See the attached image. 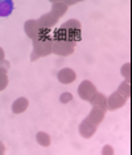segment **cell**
<instances>
[{"label":"cell","instance_id":"cell-21","mask_svg":"<svg viewBox=\"0 0 132 155\" xmlns=\"http://www.w3.org/2000/svg\"><path fill=\"white\" fill-rule=\"evenodd\" d=\"M4 57H5V54H4V51H3V48L0 47V61H3V60H4Z\"/></svg>","mask_w":132,"mask_h":155},{"label":"cell","instance_id":"cell-4","mask_svg":"<svg viewBox=\"0 0 132 155\" xmlns=\"http://www.w3.org/2000/svg\"><path fill=\"white\" fill-rule=\"evenodd\" d=\"M75 41L65 40V38H54L53 37V47L52 52L60 56H69L74 52Z\"/></svg>","mask_w":132,"mask_h":155},{"label":"cell","instance_id":"cell-14","mask_svg":"<svg viewBox=\"0 0 132 155\" xmlns=\"http://www.w3.org/2000/svg\"><path fill=\"white\" fill-rule=\"evenodd\" d=\"M90 104H91L93 106H100L103 109H107V98L103 96L102 93H98V91H96V93L91 97V100H90Z\"/></svg>","mask_w":132,"mask_h":155},{"label":"cell","instance_id":"cell-20","mask_svg":"<svg viewBox=\"0 0 132 155\" xmlns=\"http://www.w3.org/2000/svg\"><path fill=\"white\" fill-rule=\"evenodd\" d=\"M102 153H103V154H112V153H114V150L111 149L110 146H105V149H103Z\"/></svg>","mask_w":132,"mask_h":155},{"label":"cell","instance_id":"cell-11","mask_svg":"<svg viewBox=\"0 0 132 155\" xmlns=\"http://www.w3.org/2000/svg\"><path fill=\"white\" fill-rule=\"evenodd\" d=\"M105 113H106V109H103L100 106H93V110L90 111L87 119H90L95 125H99L103 121V118H105Z\"/></svg>","mask_w":132,"mask_h":155},{"label":"cell","instance_id":"cell-2","mask_svg":"<svg viewBox=\"0 0 132 155\" xmlns=\"http://www.w3.org/2000/svg\"><path fill=\"white\" fill-rule=\"evenodd\" d=\"M54 38H65L70 41L81 40V24L77 20H69L62 24L60 29L55 32Z\"/></svg>","mask_w":132,"mask_h":155},{"label":"cell","instance_id":"cell-9","mask_svg":"<svg viewBox=\"0 0 132 155\" xmlns=\"http://www.w3.org/2000/svg\"><path fill=\"white\" fill-rule=\"evenodd\" d=\"M58 81H60L61 84H65V85H68V84H71L73 81L77 78V74H75V72L70 68H64L61 69L60 72H58Z\"/></svg>","mask_w":132,"mask_h":155},{"label":"cell","instance_id":"cell-5","mask_svg":"<svg viewBox=\"0 0 132 155\" xmlns=\"http://www.w3.org/2000/svg\"><path fill=\"white\" fill-rule=\"evenodd\" d=\"M24 29H25V33L29 38H36L39 37L40 35L50 32L49 28H45L42 24H41L39 20H28V21L24 24Z\"/></svg>","mask_w":132,"mask_h":155},{"label":"cell","instance_id":"cell-6","mask_svg":"<svg viewBox=\"0 0 132 155\" xmlns=\"http://www.w3.org/2000/svg\"><path fill=\"white\" fill-rule=\"evenodd\" d=\"M96 93V87L93 85V82H90V81H82L81 85L78 86V94L79 97L82 98V100L85 101H90L91 100V97L94 94Z\"/></svg>","mask_w":132,"mask_h":155},{"label":"cell","instance_id":"cell-17","mask_svg":"<svg viewBox=\"0 0 132 155\" xmlns=\"http://www.w3.org/2000/svg\"><path fill=\"white\" fill-rule=\"evenodd\" d=\"M121 74L127 81H131V62H127L121 66Z\"/></svg>","mask_w":132,"mask_h":155},{"label":"cell","instance_id":"cell-13","mask_svg":"<svg viewBox=\"0 0 132 155\" xmlns=\"http://www.w3.org/2000/svg\"><path fill=\"white\" fill-rule=\"evenodd\" d=\"M13 12V0H0V17H7Z\"/></svg>","mask_w":132,"mask_h":155},{"label":"cell","instance_id":"cell-19","mask_svg":"<svg viewBox=\"0 0 132 155\" xmlns=\"http://www.w3.org/2000/svg\"><path fill=\"white\" fill-rule=\"evenodd\" d=\"M79 2H83V0H61V3H64L66 5H73V4H77Z\"/></svg>","mask_w":132,"mask_h":155},{"label":"cell","instance_id":"cell-12","mask_svg":"<svg viewBox=\"0 0 132 155\" xmlns=\"http://www.w3.org/2000/svg\"><path fill=\"white\" fill-rule=\"evenodd\" d=\"M28 105H29V102H28L27 98L20 97L12 104V111L15 114H21L23 111H25L28 109Z\"/></svg>","mask_w":132,"mask_h":155},{"label":"cell","instance_id":"cell-15","mask_svg":"<svg viewBox=\"0 0 132 155\" xmlns=\"http://www.w3.org/2000/svg\"><path fill=\"white\" fill-rule=\"evenodd\" d=\"M118 91L123 96L126 100H128V98L131 97V85H130V81H124V82H121L119 87H118Z\"/></svg>","mask_w":132,"mask_h":155},{"label":"cell","instance_id":"cell-16","mask_svg":"<svg viewBox=\"0 0 132 155\" xmlns=\"http://www.w3.org/2000/svg\"><path fill=\"white\" fill-rule=\"evenodd\" d=\"M36 139H37V142H39V144H41V146H44V147H48L50 144V137H49V134H46V133H44V131H40L39 134H37Z\"/></svg>","mask_w":132,"mask_h":155},{"label":"cell","instance_id":"cell-10","mask_svg":"<svg viewBox=\"0 0 132 155\" xmlns=\"http://www.w3.org/2000/svg\"><path fill=\"white\" fill-rule=\"evenodd\" d=\"M8 69H9V62L7 60L0 61V91L4 90L7 85H8V76H7Z\"/></svg>","mask_w":132,"mask_h":155},{"label":"cell","instance_id":"cell-22","mask_svg":"<svg viewBox=\"0 0 132 155\" xmlns=\"http://www.w3.org/2000/svg\"><path fill=\"white\" fill-rule=\"evenodd\" d=\"M4 151H5V147H4V144H3L2 142H0V154H4Z\"/></svg>","mask_w":132,"mask_h":155},{"label":"cell","instance_id":"cell-3","mask_svg":"<svg viewBox=\"0 0 132 155\" xmlns=\"http://www.w3.org/2000/svg\"><path fill=\"white\" fill-rule=\"evenodd\" d=\"M68 7L69 5L64 4V3H61V2L53 3V7H52L50 12H48V13H45V15H42L39 19V21L42 24L45 28H49V29H50V28L58 21V19L66 13V11H68Z\"/></svg>","mask_w":132,"mask_h":155},{"label":"cell","instance_id":"cell-18","mask_svg":"<svg viewBox=\"0 0 132 155\" xmlns=\"http://www.w3.org/2000/svg\"><path fill=\"white\" fill-rule=\"evenodd\" d=\"M73 100V94L69 93V91H65V93L61 94L60 97V101L62 102V104H68V102H70Z\"/></svg>","mask_w":132,"mask_h":155},{"label":"cell","instance_id":"cell-23","mask_svg":"<svg viewBox=\"0 0 132 155\" xmlns=\"http://www.w3.org/2000/svg\"><path fill=\"white\" fill-rule=\"evenodd\" d=\"M50 3H58V2H61V0H49Z\"/></svg>","mask_w":132,"mask_h":155},{"label":"cell","instance_id":"cell-8","mask_svg":"<svg viewBox=\"0 0 132 155\" xmlns=\"http://www.w3.org/2000/svg\"><path fill=\"white\" fill-rule=\"evenodd\" d=\"M96 127H98V125H95L94 122L86 118L79 125V134H81L83 138H91L94 135V133L96 131Z\"/></svg>","mask_w":132,"mask_h":155},{"label":"cell","instance_id":"cell-7","mask_svg":"<svg viewBox=\"0 0 132 155\" xmlns=\"http://www.w3.org/2000/svg\"><path fill=\"white\" fill-rule=\"evenodd\" d=\"M126 101H127L126 98L116 90L115 93H112L108 98H107V109H110V110H116V109L124 106Z\"/></svg>","mask_w":132,"mask_h":155},{"label":"cell","instance_id":"cell-1","mask_svg":"<svg viewBox=\"0 0 132 155\" xmlns=\"http://www.w3.org/2000/svg\"><path fill=\"white\" fill-rule=\"evenodd\" d=\"M52 47H53V36L50 35V32L42 33L39 37L33 38V54L30 56V60L34 61L39 57L50 54Z\"/></svg>","mask_w":132,"mask_h":155}]
</instances>
